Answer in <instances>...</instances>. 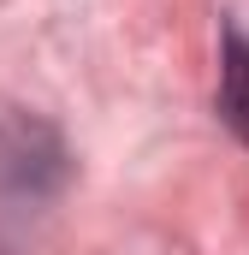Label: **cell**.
Segmentation results:
<instances>
[{
  "mask_svg": "<svg viewBox=\"0 0 249 255\" xmlns=\"http://www.w3.org/2000/svg\"><path fill=\"white\" fill-rule=\"evenodd\" d=\"M65 184V142L54 125L12 113L0 119V220H18L42 202H54Z\"/></svg>",
  "mask_w": 249,
  "mask_h": 255,
  "instance_id": "cell-1",
  "label": "cell"
},
{
  "mask_svg": "<svg viewBox=\"0 0 249 255\" xmlns=\"http://www.w3.org/2000/svg\"><path fill=\"white\" fill-rule=\"evenodd\" d=\"M220 125L249 148V36L226 18L220 24V89H214Z\"/></svg>",
  "mask_w": 249,
  "mask_h": 255,
  "instance_id": "cell-2",
  "label": "cell"
},
{
  "mask_svg": "<svg viewBox=\"0 0 249 255\" xmlns=\"http://www.w3.org/2000/svg\"><path fill=\"white\" fill-rule=\"evenodd\" d=\"M0 255H12V238H6V220H0Z\"/></svg>",
  "mask_w": 249,
  "mask_h": 255,
  "instance_id": "cell-3",
  "label": "cell"
}]
</instances>
